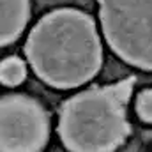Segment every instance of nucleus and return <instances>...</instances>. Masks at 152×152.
<instances>
[{"mask_svg":"<svg viewBox=\"0 0 152 152\" xmlns=\"http://www.w3.org/2000/svg\"><path fill=\"white\" fill-rule=\"evenodd\" d=\"M27 76L25 62L20 57H7L0 62V83L7 87L20 85Z\"/></svg>","mask_w":152,"mask_h":152,"instance_id":"423d86ee","label":"nucleus"},{"mask_svg":"<svg viewBox=\"0 0 152 152\" xmlns=\"http://www.w3.org/2000/svg\"><path fill=\"white\" fill-rule=\"evenodd\" d=\"M27 57L51 87L75 88L97 75L103 50L94 20L78 9H57L32 28Z\"/></svg>","mask_w":152,"mask_h":152,"instance_id":"f257e3e1","label":"nucleus"},{"mask_svg":"<svg viewBox=\"0 0 152 152\" xmlns=\"http://www.w3.org/2000/svg\"><path fill=\"white\" fill-rule=\"evenodd\" d=\"M136 113L143 122L152 124V88L143 90L136 99Z\"/></svg>","mask_w":152,"mask_h":152,"instance_id":"0eeeda50","label":"nucleus"},{"mask_svg":"<svg viewBox=\"0 0 152 152\" xmlns=\"http://www.w3.org/2000/svg\"><path fill=\"white\" fill-rule=\"evenodd\" d=\"M50 120L36 99L21 94L0 97V152H41Z\"/></svg>","mask_w":152,"mask_h":152,"instance_id":"20e7f679","label":"nucleus"},{"mask_svg":"<svg viewBox=\"0 0 152 152\" xmlns=\"http://www.w3.org/2000/svg\"><path fill=\"white\" fill-rule=\"evenodd\" d=\"M134 80L97 87L67 99L60 110L58 134L71 152H113L131 133L126 108Z\"/></svg>","mask_w":152,"mask_h":152,"instance_id":"f03ea898","label":"nucleus"},{"mask_svg":"<svg viewBox=\"0 0 152 152\" xmlns=\"http://www.w3.org/2000/svg\"><path fill=\"white\" fill-rule=\"evenodd\" d=\"M30 16L28 0H0V46L11 44L25 30Z\"/></svg>","mask_w":152,"mask_h":152,"instance_id":"39448f33","label":"nucleus"},{"mask_svg":"<svg viewBox=\"0 0 152 152\" xmlns=\"http://www.w3.org/2000/svg\"><path fill=\"white\" fill-rule=\"evenodd\" d=\"M104 37L115 53L152 71V0H97Z\"/></svg>","mask_w":152,"mask_h":152,"instance_id":"7ed1b4c3","label":"nucleus"}]
</instances>
